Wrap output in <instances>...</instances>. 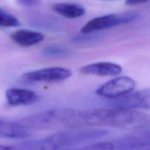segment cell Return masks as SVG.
Returning <instances> with one entry per match:
<instances>
[{"mask_svg":"<svg viewBox=\"0 0 150 150\" xmlns=\"http://www.w3.org/2000/svg\"><path fill=\"white\" fill-rule=\"evenodd\" d=\"M148 124L149 115L130 108H98L79 112V125L135 130Z\"/></svg>","mask_w":150,"mask_h":150,"instance_id":"6da1fadb","label":"cell"},{"mask_svg":"<svg viewBox=\"0 0 150 150\" xmlns=\"http://www.w3.org/2000/svg\"><path fill=\"white\" fill-rule=\"evenodd\" d=\"M108 134L103 129H76L57 132L37 140L10 146L8 150H62L101 139Z\"/></svg>","mask_w":150,"mask_h":150,"instance_id":"7a4b0ae2","label":"cell"},{"mask_svg":"<svg viewBox=\"0 0 150 150\" xmlns=\"http://www.w3.org/2000/svg\"><path fill=\"white\" fill-rule=\"evenodd\" d=\"M79 112L70 108H54L25 117L19 122L30 133L61 127H76L79 125Z\"/></svg>","mask_w":150,"mask_h":150,"instance_id":"3957f363","label":"cell"},{"mask_svg":"<svg viewBox=\"0 0 150 150\" xmlns=\"http://www.w3.org/2000/svg\"><path fill=\"white\" fill-rule=\"evenodd\" d=\"M136 13H111L91 19L82 26L81 32L85 35L108 29L120 25L131 23L137 18Z\"/></svg>","mask_w":150,"mask_h":150,"instance_id":"277c9868","label":"cell"},{"mask_svg":"<svg viewBox=\"0 0 150 150\" xmlns=\"http://www.w3.org/2000/svg\"><path fill=\"white\" fill-rule=\"evenodd\" d=\"M136 86L135 80L128 76H119L98 88L96 93L108 99H117L130 94Z\"/></svg>","mask_w":150,"mask_h":150,"instance_id":"5b68a950","label":"cell"},{"mask_svg":"<svg viewBox=\"0 0 150 150\" xmlns=\"http://www.w3.org/2000/svg\"><path fill=\"white\" fill-rule=\"evenodd\" d=\"M117 150H133L150 146V124L133 131L119 139L114 144Z\"/></svg>","mask_w":150,"mask_h":150,"instance_id":"8992f818","label":"cell"},{"mask_svg":"<svg viewBox=\"0 0 150 150\" xmlns=\"http://www.w3.org/2000/svg\"><path fill=\"white\" fill-rule=\"evenodd\" d=\"M71 75V70L65 67H51L27 72L22 78L28 81L55 83L67 80Z\"/></svg>","mask_w":150,"mask_h":150,"instance_id":"52a82bcc","label":"cell"},{"mask_svg":"<svg viewBox=\"0 0 150 150\" xmlns=\"http://www.w3.org/2000/svg\"><path fill=\"white\" fill-rule=\"evenodd\" d=\"M113 105L130 109L150 110V88L142 89L115 99L113 102Z\"/></svg>","mask_w":150,"mask_h":150,"instance_id":"ba28073f","label":"cell"},{"mask_svg":"<svg viewBox=\"0 0 150 150\" xmlns=\"http://www.w3.org/2000/svg\"><path fill=\"white\" fill-rule=\"evenodd\" d=\"M7 103L12 106L29 105L36 103L40 98L34 91L21 88H10L5 92Z\"/></svg>","mask_w":150,"mask_h":150,"instance_id":"9c48e42d","label":"cell"},{"mask_svg":"<svg viewBox=\"0 0 150 150\" xmlns=\"http://www.w3.org/2000/svg\"><path fill=\"white\" fill-rule=\"evenodd\" d=\"M83 74L96 76H116L121 74L122 67L111 62H99L83 66L80 69Z\"/></svg>","mask_w":150,"mask_h":150,"instance_id":"30bf717a","label":"cell"},{"mask_svg":"<svg viewBox=\"0 0 150 150\" xmlns=\"http://www.w3.org/2000/svg\"><path fill=\"white\" fill-rule=\"evenodd\" d=\"M31 133L22 126L20 122L0 118L1 139H24L30 136Z\"/></svg>","mask_w":150,"mask_h":150,"instance_id":"8fae6325","label":"cell"},{"mask_svg":"<svg viewBox=\"0 0 150 150\" xmlns=\"http://www.w3.org/2000/svg\"><path fill=\"white\" fill-rule=\"evenodd\" d=\"M10 38L18 45L26 48L41 42L44 40L45 36L41 32L23 29L13 32Z\"/></svg>","mask_w":150,"mask_h":150,"instance_id":"7c38bea8","label":"cell"},{"mask_svg":"<svg viewBox=\"0 0 150 150\" xmlns=\"http://www.w3.org/2000/svg\"><path fill=\"white\" fill-rule=\"evenodd\" d=\"M51 8L56 13L68 19L79 18L86 13L84 7L73 3H56Z\"/></svg>","mask_w":150,"mask_h":150,"instance_id":"4fadbf2b","label":"cell"},{"mask_svg":"<svg viewBox=\"0 0 150 150\" xmlns=\"http://www.w3.org/2000/svg\"><path fill=\"white\" fill-rule=\"evenodd\" d=\"M20 26V21L15 16L0 7V26L16 27Z\"/></svg>","mask_w":150,"mask_h":150,"instance_id":"5bb4252c","label":"cell"},{"mask_svg":"<svg viewBox=\"0 0 150 150\" xmlns=\"http://www.w3.org/2000/svg\"><path fill=\"white\" fill-rule=\"evenodd\" d=\"M114 143L111 142H98V143L86 145L79 148H67L62 150H114Z\"/></svg>","mask_w":150,"mask_h":150,"instance_id":"9a60e30c","label":"cell"},{"mask_svg":"<svg viewBox=\"0 0 150 150\" xmlns=\"http://www.w3.org/2000/svg\"><path fill=\"white\" fill-rule=\"evenodd\" d=\"M67 53L65 50L63 48H59V47H49V48H46L44 51V54L45 56H48V57H55V56H60L65 55Z\"/></svg>","mask_w":150,"mask_h":150,"instance_id":"2e32d148","label":"cell"},{"mask_svg":"<svg viewBox=\"0 0 150 150\" xmlns=\"http://www.w3.org/2000/svg\"><path fill=\"white\" fill-rule=\"evenodd\" d=\"M150 0H126L125 4L128 6H134L146 3Z\"/></svg>","mask_w":150,"mask_h":150,"instance_id":"e0dca14e","label":"cell"},{"mask_svg":"<svg viewBox=\"0 0 150 150\" xmlns=\"http://www.w3.org/2000/svg\"><path fill=\"white\" fill-rule=\"evenodd\" d=\"M19 3L25 6L36 5L40 1V0H18Z\"/></svg>","mask_w":150,"mask_h":150,"instance_id":"ac0fdd59","label":"cell"},{"mask_svg":"<svg viewBox=\"0 0 150 150\" xmlns=\"http://www.w3.org/2000/svg\"><path fill=\"white\" fill-rule=\"evenodd\" d=\"M10 146H4V145L0 144V150H8Z\"/></svg>","mask_w":150,"mask_h":150,"instance_id":"d6986e66","label":"cell"},{"mask_svg":"<svg viewBox=\"0 0 150 150\" xmlns=\"http://www.w3.org/2000/svg\"><path fill=\"white\" fill-rule=\"evenodd\" d=\"M145 150H150V149H145Z\"/></svg>","mask_w":150,"mask_h":150,"instance_id":"ffe728a7","label":"cell"}]
</instances>
